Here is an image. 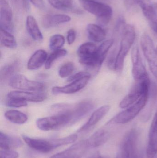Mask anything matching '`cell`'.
<instances>
[{
    "instance_id": "cell-44",
    "label": "cell",
    "mask_w": 157,
    "mask_h": 158,
    "mask_svg": "<svg viewBox=\"0 0 157 158\" xmlns=\"http://www.w3.org/2000/svg\"><path fill=\"white\" fill-rule=\"evenodd\" d=\"M96 1H107L108 0H96Z\"/></svg>"
},
{
    "instance_id": "cell-6",
    "label": "cell",
    "mask_w": 157,
    "mask_h": 158,
    "mask_svg": "<svg viewBox=\"0 0 157 158\" xmlns=\"http://www.w3.org/2000/svg\"><path fill=\"white\" fill-rule=\"evenodd\" d=\"M97 47L93 43L81 44L77 50V54L81 64L88 67L100 68L96 56Z\"/></svg>"
},
{
    "instance_id": "cell-9",
    "label": "cell",
    "mask_w": 157,
    "mask_h": 158,
    "mask_svg": "<svg viewBox=\"0 0 157 158\" xmlns=\"http://www.w3.org/2000/svg\"><path fill=\"white\" fill-rule=\"evenodd\" d=\"M68 124H70V118L68 115L65 114H57L40 118L37 121L38 128L43 131L55 130Z\"/></svg>"
},
{
    "instance_id": "cell-27",
    "label": "cell",
    "mask_w": 157,
    "mask_h": 158,
    "mask_svg": "<svg viewBox=\"0 0 157 158\" xmlns=\"http://www.w3.org/2000/svg\"><path fill=\"white\" fill-rule=\"evenodd\" d=\"M138 5L142 9L144 15L152 24L157 22V13L153 5L148 4L143 0H141Z\"/></svg>"
},
{
    "instance_id": "cell-26",
    "label": "cell",
    "mask_w": 157,
    "mask_h": 158,
    "mask_svg": "<svg viewBox=\"0 0 157 158\" xmlns=\"http://www.w3.org/2000/svg\"><path fill=\"white\" fill-rule=\"evenodd\" d=\"M19 64L15 62L12 64H8L4 66L1 69L0 72V79L1 82L10 80L12 77L15 76V74L19 68Z\"/></svg>"
},
{
    "instance_id": "cell-2",
    "label": "cell",
    "mask_w": 157,
    "mask_h": 158,
    "mask_svg": "<svg viewBox=\"0 0 157 158\" xmlns=\"http://www.w3.org/2000/svg\"><path fill=\"white\" fill-rule=\"evenodd\" d=\"M136 33L134 27L130 24L124 25L122 30L121 40L116 57L115 71H121L124 60L135 40Z\"/></svg>"
},
{
    "instance_id": "cell-37",
    "label": "cell",
    "mask_w": 157,
    "mask_h": 158,
    "mask_svg": "<svg viewBox=\"0 0 157 158\" xmlns=\"http://www.w3.org/2000/svg\"><path fill=\"white\" fill-rule=\"evenodd\" d=\"M76 38V32L75 30L73 29H71L67 31V43L69 45H71L73 44L75 41Z\"/></svg>"
},
{
    "instance_id": "cell-39",
    "label": "cell",
    "mask_w": 157,
    "mask_h": 158,
    "mask_svg": "<svg viewBox=\"0 0 157 158\" xmlns=\"http://www.w3.org/2000/svg\"><path fill=\"white\" fill-rule=\"evenodd\" d=\"M32 4L34 5L36 7L39 9H44L45 7V3L43 0H29Z\"/></svg>"
},
{
    "instance_id": "cell-17",
    "label": "cell",
    "mask_w": 157,
    "mask_h": 158,
    "mask_svg": "<svg viewBox=\"0 0 157 158\" xmlns=\"http://www.w3.org/2000/svg\"><path fill=\"white\" fill-rule=\"evenodd\" d=\"M157 155V110L152 121L148 135L147 149V158H155Z\"/></svg>"
},
{
    "instance_id": "cell-43",
    "label": "cell",
    "mask_w": 157,
    "mask_h": 158,
    "mask_svg": "<svg viewBox=\"0 0 157 158\" xmlns=\"http://www.w3.org/2000/svg\"><path fill=\"white\" fill-rule=\"evenodd\" d=\"M153 5L154 7H155V9L157 13V2L154 4H153Z\"/></svg>"
},
{
    "instance_id": "cell-19",
    "label": "cell",
    "mask_w": 157,
    "mask_h": 158,
    "mask_svg": "<svg viewBox=\"0 0 157 158\" xmlns=\"http://www.w3.org/2000/svg\"><path fill=\"white\" fill-rule=\"evenodd\" d=\"M71 18L64 14L47 15L42 19V26L45 28H49L60 24L71 21Z\"/></svg>"
},
{
    "instance_id": "cell-28",
    "label": "cell",
    "mask_w": 157,
    "mask_h": 158,
    "mask_svg": "<svg viewBox=\"0 0 157 158\" xmlns=\"http://www.w3.org/2000/svg\"><path fill=\"white\" fill-rule=\"evenodd\" d=\"M113 43L112 40H108L103 42L99 47H98L96 51V56L100 66L102 65L104 62L107 54Z\"/></svg>"
},
{
    "instance_id": "cell-1",
    "label": "cell",
    "mask_w": 157,
    "mask_h": 158,
    "mask_svg": "<svg viewBox=\"0 0 157 158\" xmlns=\"http://www.w3.org/2000/svg\"><path fill=\"white\" fill-rule=\"evenodd\" d=\"M116 158H144L138 130L132 129L125 135Z\"/></svg>"
},
{
    "instance_id": "cell-46",
    "label": "cell",
    "mask_w": 157,
    "mask_h": 158,
    "mask_svg": "<svg viewBox=\"0 0 157 158\" xmlns=\"http://www.w3.org/2000/svg\"><path fill=\"white\" fill-rule=\"evenodd\" d=\"M155 158H157V156Z\"/></svg>"
},
{
    "instance_id": "cell-42",
    "label": "cell",
    "mask_w": 157,
    "mask_h": 158,
    "mask_svg": "<svg viewBox=\"0 0 157 158\" xmlns=\"http://www.w3.org/2000/svg\"><path fill=\"white\" fill-rule=\"evenodd\" d=\"M91 158H102V156H100V154L99 153H96L94 154Z\"/></svg>"
},
{
    "instance_id": "cell-45",
    "label": "cell",
    "mask_w": 157,
    "mask_h": 158,
    "mask_svg": "<svg viewBox=\"0 0 157 158\" xmlns=\"http://www.w3.org/2000/svg\"><path fill=\"white\" fill-rule=\"evenodd\" d=\"M156 51L157 53V46L156 48Z\"/></svg>"
},
{
    "instance_id": "cell-40",
    "label": "cell",
    "mask_w": 157,
    "mask_h": 158,
    "mask_svg": "<svg viewBox=\"0 0 157 158\" xmlns=\"http://www.w3.org/2000/svg\"><path fill=\"white\" fill-rule=\"evenodd\" d=\"M51 5L54 8L61 10V2L60 0H48Z\"/></svg>"
},
{
    "instance_id": "cell-36",
    "label": "cell",
    "mask_w": 157,
    "mask_h": 158,
    "mask_svg": "<svg viewBox=\"0 0 157 158\" xmlns=\"http://www.w3.org/2000/svg\"><path fill=\"white\" fill-rule=\"evenodd\" d=\"M61 10H72L73 8V0H60Z\"/></svg>"
},
{
    "instance_id": "cell-35",
    "label": "cell",
    "mask_w": 157,
    "mask_h": 158,
    "mask_svg": "<svg viewBox=\"0 0 157 158\" xmlns=\"http://www.w3.org/2000/svg\"><path fill=\"white\" fill-rule=\"evenodd\" d=\"M88 77H91V74L89 72H86V71H82V72H78L73 76L69 77L67 79V81L72 82L73 81H75V80H79V79Z\"/></svg>"
},
{
    "instance_id": "cell-33",
    "label": "cell",
    "mask_w": 157,
    "mask_h": 158,
    "mask_svg": "<svg viewBox=\"0 0 157 158\" xmlns=\"http://www.w3.org/2000/svg\"><path fill=\"white\" fill-rule=\"evenodd\" d=\"M7 106L12 108H20L27 106L26 101L16 98H9L7 102Z\"/></svg>"
},
{
    "instance_id": "cell-20",
    "label": "cell",
    "mask_w": 157,
    "mask_h": 158,
    "mask_svg": "<svg viewBox=\"0 0 157 158\" xmlns=\"http://www.w3.org/2000/svg\"><path fill=\"white\" fill-rule=\"evenodd\" d=\"M109 137L110 134L108 131L100 129L87 139V143L88 147H98L106 143Z\"/></svg>"
},
{
    "instance_id": "cell-41",
    "label": "cell",
    "mask_w": 157,
    "mask_h": 158,
    "mask_svg": "<svg viewBox=\"0 0 157 158\" xmlns=\"http://www.w3.org/2000/svg\"><path fill=\"white\" fill-rule=\"evenodd\" d=\"M152 28L155 32L157 33V22L152 24Z\"/></svg>"
},
{
    "instance_id": "cell-5",
    "label": "cell",
    "mask_w": 157,
    "mask_h": 158,
    "mask_svg": "<svg viewBox=\"0 0 157 158\" xmlns=\"http://www.w3.org/2000/svg\"><path fill=\"white\" fill-rule=\"evenodd\" d=\"M149 94V93L143 94L137 102L117 114L110 122L118 124H125L132 120L145 106Z\"/></svg>"
},
{
    "instance_id": "cell-21",
    "label": "cell",
    "mask_w": 157,
    "mask_h": 158,
    "mask_svg": "<svg viewBox=\"0 0 157 158\" xmlns=\"http://www.w3.org/2000/svg\"><path fill=\"white\" fill-rule=\"evenodd\" d=\"M48 58V54L43 50L36 51L29 58L27 63L29 70H34L38 69L46 63Z\"/></svg>"
},
{
    "instance_id": "cell-13",
    "label": "cell",
    "mask_w": 157,
    "mask_h": 158,
    "mask_svg": "<svg viewBox=\"0 0 157 158\" xmlns=\"http://www.w3.org/2000/svg\"><path fill=\"white\" fill-rule=\"evenodd\" d=\"M88 148L86 140L79 141L49 158H82Z\"/></svg>"
},
{
    "instance_id": "cell-32",
    "label": "cell",
    "mask_w": 157,
    "mask_h": 158,
    "mask_svg": "<svg viewBox=\"0 0 157 158\" xmlns=\"http://www.w3.org/2000/svg\"><path fill=\"white\" fill-rule=\"evenodd\" d=\"M74 70V65L71 62H68L63 65L59 71V75L62 78L70 77Z\"/></svg>"
},
{
    "instance_id": "cell-10",
    "label": "cell",
    "mask_w": 157,
    "mask_h": 158,
    "mask_svg": "<svg viewBox=\"0 0 157 158\" xmlns=\"http://www.w3.org/2000/svg\"><path fill=\"white\" fill-rule=\"evenodd\" d=\"M93 103L90 101H83L76 105H69L65 115L70 118V124L74 123L83 118L94 108Z\"/></svg>"
},
{
    "instance_id": "cell-15",
    "label": "cell",
    "mask_w": 157,
    "mask_h": 158,
    "mask_svg": "<svg viewBox=\"0 0 157 158\" xmlns=\"http://www.w3.org/2000/svg\"><path fill=\"white\" fill-rule=\"evenodd\" d=\"M91 77L73 81L72 83L64 86H54L53 87L52 92L54 94H71L77 93L84 88L88 83Z\"/></svg>"
},
{
    "instance_id": "cell-29",
    "label": "cell",
    "mask_w": 157,
    "mask_h": 158,
    "mask_svg": "<svg viewBox=\"0 0 157 158\" xmlns=\"http://www.w3.org/2000/svg\"><path fill=\"white\" fill-rule=\"evenodd\" d=\"M0 40L1 44L7 48L15 49L17 46V44L14 36L10 32L1 28L0 30Z\"/></svg>"
},
{
    "instance_id": "cell-11",
    "label": "cell",
    "mask_w": 157,
    "mask_h": 158,
    "mask_svg": "<svg viewBox=\"0 0 157 158\" xmlns=\"http://www.w3.org/2000/svg\"><path fill=\"white\" fill-rule=\"evenodd\" d=\"M131 56L133 64L132 74L135 81L142 80L148 77L146 69L143 64L138 46H134L133 48Z\"/></svg>"
},
{
    "instance_id": "cell-31",
    "label": "cell",
    "mask_w": 157,
    "mask_h": 158,
    "mask_svg": "<svg viewBox=\"0 0 157 158\" xmlns=\"http://www.w3.org/2000/svg\"><path fill=\"white\" fill-rule=\"evenodd\" d=\"M65 39L61 34H55L51 37L49 41V48L52 51L61 49L64 45Z\"/></svg>"
},
{
    "instance_id": "cell-16",
    "label": "cell",
    "mask_w": 157,
    "mask_h": 158,
    "mask_svg": "<svg viewBox=\"0 0 157 158\" xmlns=\"http://www.w3.org/2000/svg\"><path fill=\"white\" fill-rule=\"evenodd\" d=\"M7 97L9 98H16L31 102H42L47 98L46 94L43 93L23 91H11L8 93Z\"/></svg>"
},
{
    "instance_id": "cell-14",
    "label": "cell",
    "mask_w": 157,
    "mask_h": 158,
    "mask_svg": "<svg viewBox=\"0 0 157 158\" xmlns=\"http://www.w3.org/2000/svg\"><path fill=\"white\" fill-rule=\"evenodd\" d=\"M0 25L1 28L8 31H14L12 9L6 0H0Z\"/></svg>"
},
{
    "instance_id": "cell-34",
    "label": "cell",
    "mask_w": 157,
    "mask_h": 158,
    "mask_svg": "<svg viewBox=\"0 0 157 158\" xmlns=\"http://www.w3.org/2000/svg\"><path fill=\"white\" fill-rule=\"evenodd\" d=\"M18 156L17 152L11 149H2L0 152V158H18Z\"/></svg>"
},
{
    "instance_id": "cell-4",
    "label": "cell",
    "mask_w": 157,
    "mask_h": 158,
    "mask_svg": "<svg viewBox=\"0 0 157 158\" xmlns=\"http://www.w3.org/2000/svg\"><path fill=\"white\" fill-rule=\"evenodd\" d=\"M150 81L147 77L142 80L135 81L130 93L124 98L120 104V107L125 109L137 102L143 94L149 93Z\"/></svg>"
},
{
    "instance_id": "cell-7",
    "label": "cell",
    "mask_w": 157,
    "mask_h": 158,
    "mask_svg": "<svg viewBox=\"0 0 157 158\" xmlns=\"http://www.w3.org/2000/svg\"><path fill=\"white\" fill-rule=\"evenodd\" d=\"M141 46L152 74L157 79V53L154 42L148 34H143L141 38Z\"/></svg>"
},
{
    "instance_id": "cell-18",
    "label": "cell",
    "mask_w": 157,
    "mask_h": 158,
    "mask_svg": "<svg viewBox=\"0 0 157 158\" xmlns=\"http://www.w3.org/2000/svg\"><path fill=\"white\" fill-rule=\"evenodd\" d=\"M110 109V106L108 105H105L97 109L92 113L88 120L79 129L78 132L87 131L95 126L106 116V114L109 111Z\"/></svg>"
},
{
    "instance_id": "cell-25",
    "label": "cell",
    "mask_w": 157,
    "mask_h": 158,
    "mask_svg": "<svg viewBox=\"0 0 157 158\" xmlns=\"http://www.w3.org/2000/svg\"><path fill=\"white\" fill-rule=\"evenodd\" d=\"M4 116L7 120L15 124H24L28 120V117L26 114L16 110H7L5 113Z\"/></svg>"
},
{
    "instance_id": "cell-23",
    "label": "cell",
    "mask_w": 157,
    "mask_h": 158,
    "mask_svg": "<svg viewBox=\"0 0 157 158\" xmlns=\"http://www.w3.org/2000/svg\"><path fill=\"white\" fill-rule=\"evenodd\" d=\"M88 38L95 42H101L106 38V32L101 26L94 24H89L87 27Z\"/></svg>"
},
{
    "instance_id": "cell-38",
    "label": "cell",
    "mask_w": 157,
    "mask_h": 158,
    "mask_svg": "<svg viewBox=\"0 0 157 158\" xmlns=\"http://www.w3.org/2000/svg\"><path fill=\"white\" fill-rule=\"evenodd\" d=\"M16 4L20 9L25 11H28L29 9V5L27 0H14Z\"/></svg>"
},
{
    "instance_id": "cell-3",
    "label": "cell",
    "mask_w": 157,
    "mask_h": 158,
    "mask_svg": "<svg viewBox=\"0 0 157 158\" xmlns=\"http://www.w3.org/2000/svg\"><path fill=\"white\" fill-rule=\"evenodd\" d=\"M84 10L96 16L97 21L101 27L107 26L113 15L112 8L109 6L96 0H79Z\"/></svg>"
},
{
    "instance_id": "cell-8",
    "label": "cell",
    "mask_w": 157,
    "mask_h": 158,
    "mask_svg": "<svg viewBox=\"0 0 157 158\" xmlns=\"http://www.w3.org/2000/svg\"><path fill=\"white\" fill-rule=\"evenodd\" d=\"M9 84L12 88L29 92H40L45 89L42 83L29 80L22 75H16L9 81Z\"/></svg>"
},
{
    "instance_id": "cell-30",
    "label": "cell",
    "mask_w": 157,
    "mask_h": 158,
    "mask_svg": "<svg viewBox=\"0 0 157 158\" xmlns=\"http://www.w3.org/2000/svg\"><path fill=\"white\" fill-rule=\"evenodd\" d=\"M67 52L65 49H59L53 51L47 58L45 64L46 69H49L54 62L59 58L64 57L67 54Z\"/></svg>"
},
{
    "instance_id": "cell-12",
    "label": "cell",
    "mask_w": 157,
    "mask_h": 158,
    "mask_svg": "<svg viewBox=\"0 0 157 158\" xmlns=\"http://www.w3.org/2000/svg\"><path fill=\"white\" fill-rule=\"evenodd\" d=\"M23 139L30 148L41 153H49L54 148H57L54 139L51 140L36 139L23 135Z\"/></svg>"
},
{
    "instance_id": "cell-24",
    "label": "cell",
    "mask_w": 157,
    "mask_h": 158,
    "mask_svg": "<svg viewBox=\"0 0 157 158\" xmlns=\"http://www.w3.org/2000/svg\"><path fill=\"white\" fill-rule=\"evenodd\" d=\"M23 146L19 138L10 136L4 133L0 132V147L2 149H11L18 148Z\"/></svg>"
},
{
    "instance_id": "cell-22",
    "label": "cell",
    "mask_w": 157,
    "mask_h": 158,
    "mask_svg": "<svg viewBox=\"0 0 157 158\" xmlns=\"http://www.w3.org/2000/svg\"><path fill=\"white\" fill-rule=\"evenodd\" d=\"M26 27L28 32L33 40L36 41H42L43 35L34 17L31 15L27 17Z\"/></svg>"
}]
</instances>
